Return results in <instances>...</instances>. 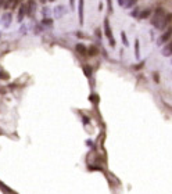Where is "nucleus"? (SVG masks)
<instances>
[{"label":"nucleus","instance_id":"f257e3e1","mask_svg":"<svg viewBox=\"0 0 172 194\" xmlns=\"http://www.w3.org/2000/svg\"><path fill=\"white\" fill-rule=\"evenodd\" d=\"M171 20V16H165V11L163 8H157L156 14H154V18H153V25L156 26L157 29H164L167 26V24Z\"/></svg>","mask_w":172,"mask_h":194},{"label":"nucleus","instance_id":"f03ea898","mask_svg":"<svg viewBox=\"0 0 172 194\" xmlns=\"http://www.w3.org/2000/svg\"><path fill=\"white\" fill-rule=\"evenodd\" d=\"M35 10H36V1L35 0H29L28 1V4L25 6V11H26V16H33V13H35Z\"/></svg>","mask_w":172,"mask_h":194},{"label":"nucleus","instance_id":"7ed1b4c3","mask_svg":"<svg viewBox=\"0 0 172 194\" xmlns=\"http://www.w3.org/2000/svg\"><path fill=\"white\" fill-rule=\"evenodd\" d=\"M1 20H3V24H4V28H8L10 24H11V20H13L11 13H4L3 17H1Z\"/></svg>","mask_w":172,"mask_h":194},{"label":"nucleus","instance_id":"20e7f679","mask_svg":"<svg viewBox=\"0 0 172 194\" xmlns=\"http://www.w3.org/2000/svg\"><path fill=\"white\" fill-rule=\"evenodd\" d=\"M169 39H171V29H168L167 33H164L161 38L158 39V45H164L167 42H169Z\"/></svg>","mask_w":172,"mask_h":194},{"label":"nucleus","instance_id":"39448f33","mask_svg":"<svg viewBox=\"0 0 172 194\" xmlns=\"http://www.w3.org/2000/svg\"><path fill=\"white\" fill-rule=\"evenodd\" d=\"M64 11H65V7H64V6H57L54 10L56 18H61V17L64 16Z\"/></svg>","mask_w":172,"mask_h":194},{"label":"nucleus","instance_id":"423d86ee","mask_svg":"<svg viewBox=\"0 0 172 194\" xmlns=\"http://www.w3.org/2000/svg\"><path fill=\"white\" fill-rule=\"evenodd\" d=\"M20 1H21V0H8L7 3L4 4V7L11 8V10H13V8H16L17 6H18V3H20Z\"/></svg>","mask_w":172,"mask_h":194},{"label":"nucleus","instance_id":"0eeeda50","mask_svg":"<svg viewBox=\"0 0 172 194\" xmlns=\"http://www.w3.org/2000/svg\"><path fill=\"white\" fill-rule=\"evenodd\" d=\"M79 22L83 24V0H79Z\"/></svg>","mask_w":172,"mask_h":194},{"label":"nucleus","instance_id":"6e6552de","mask_svg":"<svg viewBox=\"0 0 172 194\" xmlns=\"http://www.w3.org/2000/svg\"><path fill=\"white\" fill-rule=\"evenodd\" d=\"M26 16V11H25V4H22L21 7H20V13H18V21L21 22L22 21V18Z\"/></svg>","mask_w":172,"mask_h":194},{"label":"nucleus","instance_id":"1a4fd4ad","mask_svg":"<svg viewBox=\"0 0 172 194\" xmlns=\"http://www.w3.org/2000/svg\"><path fill=\"white\" fill-rule=\"evenodd\" d=\"M77 51H79L81 54H86V53H87L86 46L85 45H82V43H78V45H77Z\"/></svg>","mask_w":172,"mask_h":194},{"label":"nucleus","instance_id":"9d476101","mask_svg":"<svg viewBox=\"0 0 172 194\" xmlns=\"http://www.w3.org/2000/svg\"><path fill=\"white\" fill-rule=\"evenodd\" d=\"M83 72H85V75L87 78L92 76V67H89V65H83Z\"/></svg>","mask_w":172,"mask_h":194},{"label":"nucleus","instance_id":"9b49d317","mask_svg":"<svg viewBox=\"0 0 172 194\" xmlns=\"http://www.w3.org/2000/svg\"><path fill=\"white\" fill-rule=\"evenodd\" d=\"M126 3H124V6H125L126 8H131V7H133L136 3H137V0H125Z\"/></svg>","mask_w":172,"mask_h":194},{"label":"nucleus","instance_id":"f8f14e48","mask_svg":"<svg viewBox=\"0 0 172 194\" xmlns=\"http://www.w3.org/2000/svg\"><path fill=\"white\" fill-rule=\"evenodd\" d=\"M42 25H43V26H51V25H53V20H50V18H43Z\"/></svg>","mask_w":172,"mask_h":194},{"label":"nucleus","instance_id":"ddd939ff","mask_svg":"<svg viewBox=\"0 0 172 194\" xmlns=\"http://www.w3.org/2000/svg\"><path fill=\"white\" fill-rule=\"evenodd\" d=\"M163 53H164L165 55H168V57L171 55V43H168V45H167V47L163 50Z\"/></svg>","mask_w":172,"mask_h":194},{"label":"nucleus","instance_id":"4468645a","mask_svg":"<svg viewBox=\"0 0 172 194\" xmlns=\"http://www.w3.org/2000/svg\"><path fill=\"white\" fill-rule=\"evenodd\" d=\"M150 14H151V11H150V10H144L142 14H139V18H142V20H143V18H147Z\"/></svg>","mask_w":172,"mask_h":194},{"label":"nucleus","instance_id":"2eb2a0df","mask_svg":"<svg viewBox=\"0 0 172 194\" xmlns=\"http://www.w3.org/2000/svg\"><path fill=\"white\" fill-rule=\"evenodd\" d=\"M121 39L124 40V45H125V46H129V42H128V38H126L125 32H122V33H121Z\"/></svg>","mask_w":172,"mask_h":194},{"label":"nucleus","instance_id":"dca6fc26","mask_svg":"<svg viewBox=\"0 0 172 194\" xmlns=\"http://www.w3.org/2000/svg\"><path fill=\"white\" fill-rule=\"evenodd\" d=\"M135 50H136V57H139L140 53H139V40H136V43H135Z\"/></svg>","mask_w":172,"mask_h":194},{"label":"nucleus","instance_id":"f3484780","mask_svg":"<svg viewBox=\"0 0 172 194\" xmlns=\"http://www.w3.org/2000/svg\"><path fill=\"white\" fill-rule=\"evenodd\" d=\"M139 11H140L139 8H135L132 13H131V16H132V17H139Z\"/></svg>","mask_w":172,"mask_h":194},{"label":"nucleus","instance_id":"a211bd4d","mask_svg":"<svg viewBox=\"0 0 172 194\" xmlns=\"http://www.w3.org/2000/svg\"><path fill=\"white\" fill-rule=\"evenodd\" d=\"M96 53H97V49H96V47H92V49L89 50V54H96Z\"/></svg>","mask_w":172,"mask_h":194},{"label":"nucleus","instance_id":"6ab92c4d","mask_svg":"<svg viewBox=\"0 0 172 194\" xmlns=\"http://www.w3.org/2000/svg\"><path fill=\"white\" fill-rule=\"evenodd\" d=\"M90 100H93V103H97V96H90Z\"/></svg>","mask_w":172,"mask_h":194},{"label":"nucleus","instance_id":"aec40b11","mask_svg":"<svg viewBox=\"0 0 172 194\" xmlns=\"http://www.w3.org/2000/svg\"><path fill=\"white\" fill-rule=\"evenodd\" d=\"M143 65H144V62H142V64H139V65H136V67H135V70H140Z\"/></svg>","mask_w":172,"mask_h":194},{"label":"nucleus","instance_id":"412c9836","mask_svg":"<svg viewBox=\"0 0 172 194\" xmlns=\"http://www.w3.org/2000/svg\"><path fill=\"white\" fill-rule=\"evenodd\" d=\"M47 13H49V8H43V16L46 17V16H47Z\"/></svg>","mask_w":172,"mask_h":194},{"label":"nucleus","instance_id":"4be33fe9","mask_svg":"<svg viewBox=\"0 0 172 194\" xmlns=\"http://www.w3.org/2000/svg\"><path fill=\"white\" fill-rule=\"evenodd\" d=\"M118 3H119V6H124V3H125V0H118Z\"/></svg>","mask_w":172,"mask_h":194},{"label":"nucleus","instance_id":"5701e85b","mask_svg":"<svg viewBox=\"0 0 172 194\" xmlns=\"http://www.w3.org/2000/svg\"><path fill=\"white\" fill-rule=\"evenodd\" d=\"M1 76H4V78H7V75H6V74H1V72H0V78Z\"/></svg>","mask_w":172,"mask_h":194},{"label":"nucleus","instance_id":"b1692460","mask_svg":"<svg viewBox=\"0 0 172 194\" xmlns=\"http://www.w3.org/2000/svg\"><path fill=\"white\" fill-rule=\"evenodd\" d=\"M74 1H75V0H71L70 3H71V7H74Z\"/></svg>","mask_w":172,"mask_h":194},{"label":"nucleus","instance_id":"393cba45","mask_svg":"<svg viewBox=\"0 0 172 194\" xmlns=\"http://www.w3.org/2000/svg\"><path fill=\"white\" fill-rule=\"evenodd\" d=\"M42 3H46V0H42Z\"/></svg>","mask_w":172,"mask_h":194},{"label":"nucleus","instance_id":"a878e982","mask_svg":"<svg viewBox=\"0 0 172 194\" xmlns=\"http://www.w3.org/2000/svg\"><path fill=\"white\" fill-rule=\"evenodd\" d=\"M50 1H54V0H50Z\"/></svg>","mask_w":172,"mask_h":194}]
</instances>
